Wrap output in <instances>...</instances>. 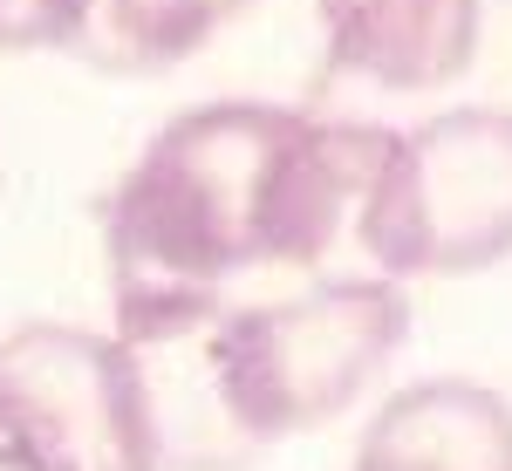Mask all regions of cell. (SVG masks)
<instances>
[{
  "label": "cell",
  "mask_w": 512,
  "mask_h": 471,
  "mask_svg": "<svg viewBox=\"0 0 512 471\" xmlns=\"http://www.w3.org/2000/svg\"><path fill=\"white\" fill-rule=\"evenodd\" d=\"M383 151L376 123L253 96L158 123L103 198L117 342H178L233 308V280L315 267L355 226Z\"/></svg>",
  "instance_id": "cell-1"
},
{
  "label": "cell",
  "mask_w": 512,
  "mask_h": 471,
  "mask_svg": "<svg viewBox=\"0 0 512 471\" xmlns=\"http://www.w3.org/2000/svg\"><path fill=\"white\" fill-rule=\"evenodd\" d=\"M410 335V294L383 274L321 280L287 301L219 308L192 335L198 383L178 403L212 410V437L239 465L246 451L335 424L390 369Z\"/></svg>",
  "instance_id": "cell-2"
},
{
  "label": "cell",
  "mask_w": 512,
  "mask_h": 471,
  "mask_svg": "<svg viewBox=\"0 0 512 471\" xmlns=\"http://www.w3.org/2000/svg\"><path fill=\"white\" fill-rule=\"evenodd\" d=\"M355 239L383 280H458L512 260V110L458 103L390 130Z\"/></svg>",
  "instance_id": "cell-3"
},
{
  "label": "cell",
  "mask_w": 512,
  "mask_h": 471,
  "mask_svg": "<svg viewBox=\"0 0 512 471\" xmlns=\"http://www.w3.org/2000/svg\"><path fill=\"white\" fill-rule=\"evenodd\" d=\"M0 465L164 471L144 355L76 321H21L0 335Z\"/></svg>",
  "instance_id": "cell-4"
},
{
  "label": "cell",
  "mask_w": 512,
  "mask_h": 471,
  "mask_svg": "<svg viewBox=\"0 0 512 471\" xmlns=\"http://www.w3.org/2000/svg\"><path fill=\"white\" fill-rule=\"evenodd\" d=\"M328 76H355L390 96H424L472 69L478 0H315Z\"/></svg>",
  "instance_id": "cell-5"
},
{
  "label": "cell",
  "mask_w": 512,
  "mask_h": 471,
  "mask_svg": "<svg viewBox=\"0 0 512 471\" xmlns=\"http://www.w3.org/2000/svg\"><path fill=\"white\" fill-rule=\"evenodd\" d=\"M355 471H512V403L472 376H424L369 417Z\"/></svg>",
  "instance_id": "cell-6"
},
{
  "label": "cell",
  "mask_w": 512,
  "mask_h": 471,
  "mask_svg": "<svg viewBox=\"0 0 512 471\" xmlns=\"http://www.w3.org/2000/svg\"><path fill=\"white\" fill-rule=\"evenodd\" d=\"M246 7L253 0H89V28L76 55L110 76H158V69L192 62Z\"/></svg>",
  "instance_id": "cell-7"
},
{
  "label": "cell",
  "mask_w": 512,
  "mask_h": 471,
  "mask_svg": "<svg viewBox=\"0 0 512 471\" xmlns=\"http://www.w3.org/2000/svg\"><path fill=\"white\" fill-rule=\"evenodd\" d=\"M82 28H89V0H0V55H35V48L76 55Z\"/></svg>",
  "instance_id": "cell-8"
},
{
  "label": "cell",
  "mask_w": 512,
  "mask_h": 471,
  "mask_svg": "<svg viewBox=\"0 0 512 471\" xmlns=\"http://www.w3.org/2000/svg\"><path fill=\"white\" fill-rule=\"evenodd\" d=\"M0 471H14V465H0Z\"/></svg>",
  "instance_id": "cell-9"
}]
</instances>
